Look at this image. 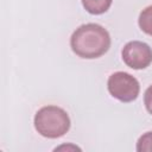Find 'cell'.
I'll return each mask as SVG.
<instances>
[{
  "label": "cell",
  "mask_w": 152,
  "mask_h": 152,
  "mask_svg": "<svg viewBox=\"0 0 152 152\" xmlns=\"http://www.w3.org/2000/svg\"><path fill=\"white\" fill-rule=\"evenodd\" d=\"M113 0H82V5L90 14H102L108 11Z\"/></svg>",
  "instance_id": "5"
},
{
  "label": "cell",
  "mask_w": 152,
  "mask_h": 152,
  "mask_svg": "<svg viewBox=\"0 0 152 152\" xmlns=\"http://www.w3.org/2000/svg\"><path fill=\"white\" fill-rule=\"evenodd\" d=\"M107 88L109 94L121 102L134 101L140 91L138 80L128 72L116 71L108 77Z\"/></svg>",
  "instance_id": "3"
},
{
  "label": "cell",
  "mask_w": 152,
  "mask_h": 152,
  "mask_svg": "<svg viewBox=\"0 0 152 152\" xmlns=\"http://www.w3.org/2000/svg\"><path fill=\"white\" fill-rule=\"evenodd\" d=\"M138 24H139V27L141 28V31L152 36V5L147 6L146 8H144L140 12Z\"/></svg>",
  "instance_id": "6"
},
{
  "label": "cell",
  "mask_w": 152,
  "mask_h": 152,
  "mask_svg": "<svg viewBox=\"0 0 152 152\" xmlns=\"http://www.w3.org/2000/svg\"><path fill=\"white\" fill-rule=\"evenodd\" d=\"M144 103L150 114H152V84L145 90L144 94Z\"/></svg>",
  "instance_id": "8"
},
{
  "label": "cell",
  "mask_w": 152,
  "mask_h": 152,
  "mask_svg": "<svg viewBox=\"0 0 152 152\" xmlns=\"http://www.w3.org/2000/svg\"><path fill=\"white\" fill-rule=\"evenodd\" d=\"M122 61L127 66L140 70L147 68L152 63V49L144 42H128L121 50Z\"/></svg>",
  "instance_id": "4"
},
{
  "label": "cell",
  "mask_w": 152,
  "mask_h": 152,
  "mask_svg": "<svg viewBox=\"0 0 152 152\" xmlns=\"http://www.w3.org/2000/svg\"><path fill=\"white\" fill-rule=\"evenodd\" d=\"M70 124L68 113L57 106H44L34 115L36 131L50 139L63 137L69 131Z\"/></svg>",
  "instance_id": "2"
},
{
  "label": "cell",
  "mask_w": 152,
  "mask_h": 152,
  "mask_svg": "<svg viewBox=\"0 0 152 152\" xmlns=\"http://www.w3.org/2000/svg\"><path fill=\"white\" fill-rule=\"evenodd\" d=\"M70 46L81 58H97L108 51L110 36L108 31L99 24H83L71 34Z\"/></svg>",
  "instance_id": "1"
},
{
  "label": "cell",
  "mask_w": 152,
  "mask_h": 152,
  "mask_svg": "<svg viewBox=\"0 0 152 152\" xmlns=\"http://www.w3.org/2000/svg\"><path fill=\"white\" fill-rule=\"evenodd\" d=\"M138 152H152V131L144 133L137 141Z\"/></svg>",
  "instance_id": "7"
}]
</instances>
